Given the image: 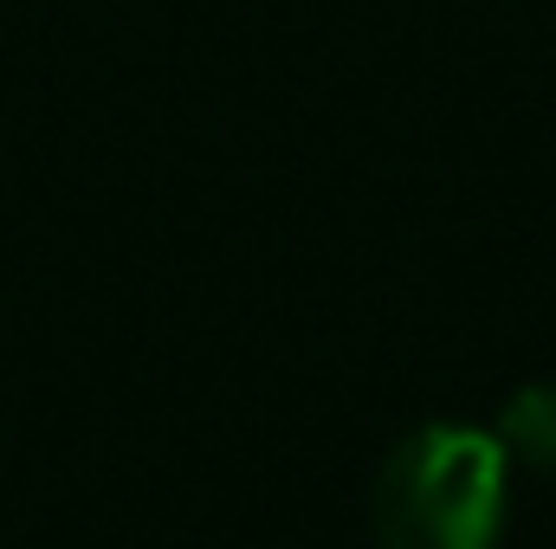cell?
Wrapping results in <instances>:
<instances>
[{"label":"cell","mask_w":556,"mask_h":549,"mask_svg":"<svg viewBox=\"0 0 556 549\" xmlns=\"http://www.w3.org/2000/svg\"><path fill=\"white\" fill-rule=\"evenodd\" d=\"M505 446L485 426L427 420L389 446L369 485L376 549H498L505 537Z\"/></svg>","instance_id":"obj_1"},{"label":"cell","mask_w":556,"mask_h":549,"mask_svg":"<svg viewBox=\"0 0 556 549\" xmlns=\"http://www.w3.org/2000/svg\"><path fill=\"white\" fill-rule=\"evenodd\" d=\"M498 446L505 459H525L538 472H556V382H525L505 408H498Z\"/></svg>","instance_id":"obj_2"}]
</instances>
